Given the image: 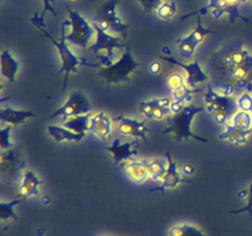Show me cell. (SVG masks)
<instances>
[{"instance_id":"6da1fadb","label":"cell","mask_w":252,"mask_h":236,"mask_svg":"<svg viewBox=\"0 0 252 236\" xmlns=\"http://www.w3.org/2000/svg\"><path fill=\"white\" fill-rule=\"evenodd\" d=\"M44 19H42L41 15L38 12L33 15L31 17V22L33 24V26L38 30V32H41L42 36H44L46 38H48L52 43L54 44V47L57 48V52L59 54V58L62 60V68L61 70L57 73V75L64 73V83L62 90L65 91L66 84H68V78L70 73H78V66L84 65V66H90V68H100V63H90V61H86L84 59L78 58L73 52L69 49V47L66 46V39H65V31L69 30V26H70V20H65V21L62 24V31H61V38L59 41L57 38H54L48 31H47L46 26H44Z\"/></svg>"},{"instance_id":"7a4b0ae2","label":"cell","mask_w":252,"mask_h":236,"mask_svg":"<svg viewBox=\"0 0 252 236\" xmlns=\"http://www.w3.org/2000/svg\"><path fill=\"white\" fill-rule=\"evenodd\" d=\"M203 111H206V107H197V106L189 103L179 113H175L172 117L166 118L167 128L162 133L164 134H172L176 142L194 139L202 143H208L207 138L196 135L191 130V124L194 116L203 112Z\"/></svg>"},{"instance_id":"3957f363","label":"cell","mask_w":252,"mask_h":236,"mask_svg":"<svg viewBox=\"0 0 252 236\" xmlns=\"http://www.w3.org/2000/svg\"><path fill=\"white\" fill-rule=\"evenodd\" d=\"M93 26L96 31V38L95 42L90 44L89 51L95 54L101 66L111 65L115 63L116 58H117L115 53L116 49L128 48L127 43L123 38L112 36L111 33L106 32L96 22H94Z\"/></svg>"},{"instance_id":"277c9868","label":"cell","mask_w":252,"mask_h":236,"mask_svg":"<svg viewBox=\"0 0 252 236\" xmlns=\"http://www.w3.org/2000/svg\"><path fill=\"white\" fill-rule=\"evenodd\" d=\"M140 66L132 56L129 48H126L120 59L108 66H100L97 70V75L102 78L108 85H118V84L127 83L129 81L130 75Z\"/></svg>"},{"instance_id":"5b68a950","label":"cell","mask_w":252,"mask_h":236,"mask_svg":"<svg viewBox=\"0 0 252 236\" xmlns=\"http://www.w3.org/2000/svg\"><path fill=\"white\" fill-rule=\"evenodd\" d=\"M26 160L21 145H14L6 150H1L0 154V176L2 182L11 184L21 181L22 175L26 171Z\"/></svg>"},{"instance_id":"8992f818","label":"cell","mask_w":252,"mask_h":236,"mask_svg":"<svg viewBox=\"0 0 252 236\" xmlns=\"http://www.w3.org/2000/svg\"><path fill=\"white\" fill-rule=\"evenodd\" d=\"M65 9L68 11L69 20H70V32L65 36L66 42L83 49L89 48L90 42L93 41L94 36L96 34L95 29L78 11L71 10L68 5H65Z\"/></svg>"},{"instance_id":"52a82bcc","label":"cell","mask_w":252,"mask_h":236,"mask_svg":"<svg viewBox=\"0 0 252 236\" xmlns=\"http://www.w3.org/2000/svg\"><path fill=\"white\" fill-rule=\"evenodd\" d=\"M117 4L118 0H107L98 10L96 24L108 33L112 32V33L122 36L123 39H127L129 25L125 24L117 15V10H116Z\"/></svg>"},{"instance_id":"ba28073f","label":"cell","mask_w":252,"mask_h":236,"mask_svg":"<svg viewBox=\"0 0 252 236\" xmlns=\"http://www.w3.org/2000/svg\"><path fill=\"white\" fill-rule=\"evenodd\" d=\"M93 110L91 102L89 101L88 96L80 90L73 91L69 95L68 100L65 101L62 107L57 108L51 116L49 119H54L57 117H63V118H71L76 117V116H83L90 113Z\"/></svg>"},{"instance_id":"9c48e42d","label":"cell","mask_w":252,"mask_h":236,"mask_svg":"<svg viewBox=\"0 0 252 236\" xmlns=\"http://www.w3.org/2000/svg\"><path fill=\"white\" fill-rule=\"evenodd\" d=\"M204 107L211 115L214 113H225L229 117H233L239 111L236 98L233 96H225L217 92L212 84L207 85V92L204 95Z\"/></svg>"},{"instance_id":"30bf717a","label":"cell","mask_w":252,"mask_h":236,"mask_svg":"<svg viewBox=\"0 0 252 236\" xmlns=\"http://www.w3.org/2000/svg\"><path fill=\"white\" fill-rule=\"evenodd\" d=\"M239 7H240V5L236 4V2H228L225 0H209V2L206 6L201 7L199 10L191 12L189 15H185V16L181 17V20L193 16V15H204L208 10H211V14L214 19H220L224 15H228L230 22L235 21V19H241L243 21L249 22V19H246V17H244L240 14Z\"/></svg>"},{"instance_id":"8fae6325","label":"cell","mask_w":252,"mask_h":236,"mask_svg":"<svg viewBox=\"0 0 252 236\" xmlns=\"http://www.w3.org/2000/svg\"><path fill=\"white\" fill-rule=\"evenodd\" d=\"M214 32L216 31L213 29H211V27H204L202 25L201 17H197V24L193 31L189 34H187V36L179 38L176 41V46L179 48V52L182 58L191 59L193 57L194 52H196L197 47L203 42L204 37L211 33H214Z\"/></svg>"},{"instance_id":"7c38bea8","label":"cell","mask_w":252,"mask_h":236,"mask_svg":"<svg viewBox=\"0 0 252 236\" xmlns=\"http://www.w3.org/2000/svg\"><path fill=\"white\" fill-rule=\"evenodd\" d=\"M171 98L159 97L143 101L139 103V110L147 120H162L171 115Z\"/></svg>"},{"instance_id":"4fadbf2b","label":"cell","mask_w":252,"mask_h":236,"mask_svg":"<svg viewBox=\"0 0 252 236\" xmlns=\"http://www.w3.org/2000/svg\"><path fill=\"white\" fill-rule=\"evenodd\" d=\"M113 122L117 123L118 132L125 137H133L140 138L144 142H148L147 134L152 130L147 127V119L140 122V120L134 119V118L126 117V116L120 115L116 118H113Z\"/></svg>"},{"instance_id":"5bb4252c","label":"cell","mask_w":252,"mask_h":236,"mask_svg":"<svg viewBox=\"0 0 252 236\" xmlns=\"http://www.w3.org/2000/svg\"><path fill=\"white\" fill-rule=\"evenodd\" d=\"M166 159L169 162V166H167L166 172L162 176V178L160 179V184L157 188H153L152 192H160L161 194H165L166 189H172L179 187L180 183H191V179L182 178L181 174L179 171V167L177 164L174 161L171 156V152H166Z\"/></svg>"},{"instance_id":"9a60e30c","label":"cell","mask_w":252,"mask_h":236,"mask_svg":"<svg viewBox=\"0 0 252 236\" xmlns=\"http://www.w3.org/2000/svg\"><path fill=\"white\" fill-rule=\"evenodd\" d=\"M160 58L164 61L170 64H174V65L180 66V68L184 69L187 73V85L192 88H196L197 85L201 83H207L208 81V75L202 70L201 65H199L198 61H193V63L189 64H184L181 61L176 60L175 58H172L171 56H160Z\"/></svg>"},{"instance_id":"2e32d148","label":"cell","mask_w":252,"mask_h":236,"mask_svg":"<svg viewBox=\"0 0 252 236\" xmlns=\"http://www.w3.org/2000/svg\"><path fill=\"white\" fill-rule=\"evenodd\" d=\"M138 147L139 144H138L137 139L127 143H122L120 139H115L110 147L106 148V150L112 154L113 164L115 166H117L125 161H130L133 160V157L137 156Z\"/></svg>"},{"instance_id":"e0dca14e","label":"cell","mask_w":252,"mask_h":236,"mask_svg":"<svg viewBox=\"0 0 252 236\" xmlns=\"http://www.w3.org/2000/svg\"><path fill=\"white\" fill-rule=\"evenodd\" d=\"M89 133L101 140H107L112 133V119L105 112H98L91 116Z\"/></svg>"},{"instance_id":"ac0fdd59","label":"cell","mask_w":252,"mask_h":236,"mask_svg":"<svg viewBox=\"0 0 252 236\" xmlns=\"http://www.w3.org/2000/svg\"><path fill=\"white\" fill-rule=\"evenodd\" d=\"M42 184V179L31 170H26L22 175L19 186V197L22 199L32 198L39 194V187Z\"/></svg>"},{"instance_id":"d6986e66","label":"cell","mask_w":252,"mask_h":236,"mask_svg":"<svg viewBox=\"0 0 252 236\" xmlns=\"http://www.w3.org/2000/svg\"><path fill=\"white\" fill-rule=\"evenodd\" d=\"M149 160H130L125 166L126 175L128 178L135 184H142L149 178V170H148Z\"/></svg>"},{"instance_id":"ffe728a7","label":"cell","mask_w":252,"mask_h":236,"mask_svg":"<svg viewBox=\"0 0 252 236\" xmlns=\"http://www.w3.org/2000/svg\"><path fill=\"white\" fill-rule=\"evenodd\" d=\"M19 69L20 61L14 58L9 49H2L1 53H0V71H1L2 78L6 79L10 84L15 83Z\"/></svg>"},{"instance_id":"44dd1931","label":"cell","mask_w":252,"mask_h":236,"mask_svg":"<svg viewBox=\"0 0 252 236\" xmlns=\"http://www.w3.org/2000/svg\"><path fill=\"white\" fill-rule=\"evenodd\" d=\"M252 134V130H244L235 127L230 122L225 125V129L218 135L219 140H225L233 145H245L249 137Z\"/></svg>"},{"instance_id":"7402d4cb","label":"cell","mask_w":252,"mask_h":236,"mask_svg":"<svg viewBox=\"0 0 252 236\" xmlns=\"http://www.w3.org/2000/svg\"><path fill=\"white\" fill-rule=\"evenodd\" d=\"M36 113L32 111L26 110H14L11 107H5L0 110V120L1 123H7L11 125H20L24 124L25 122L33 118Z\"/></svg>"},{"instance_id":"603a6c76","label":"cell","mask_w":252,"mask_h":236,"mask_svg":"<svg viewBox=\"0 0 252 236\" xmlns=\"http://www.w3.org/2000/svg\"><path fill=\"white\" fill-rule=\"evenodd\" d=\"M47 133L56 140L57 143H64V142H73L78 143L83 140L85 135L79 134V133L73 132V130L68 129L65 127H59V125L49 124L47 125Z\"/></svg>"},{"instance_id":"cb8c5ba5","label":"cell","mask_w":252,"mask_h":236,"mask_svg":"<svg viewBox=\"0 0 252 236\" xmlns=\"http://www.w3.org/2000/svg\"><path fill=\"white\" fill-rule=\"evenodd\" d=\"M90 116L83 115L76 116V117L68 118L63 122V127L73 130V132L79 133V134L85 135L86 132H89V124H90Z\"/></svg>"},{"instance_id":"d4e9b609","label":"cell","mask_w":252,"mask_h":236,"mask_svg":"<svg viewBox=\"0 0 252 236\" xmlns=\"http://www.w3.org/2000/svg\"><path fill=\"white\" fill-rule=\"evenodd\" d=\"M169 162L167 159H154L148 161V170H149V178L153 182H158L162 178L166 172Z\"/></svg>"},{"instance_id":"484cf974","label":"cell","mask_w":252,"mask_h":236,"mask_svg":"<svg viewBox=\"0 0 252 236\" xmlns=\"http://www.w3.org/2000/svg\"><path fill=\"white\" fill-rule=\"evenodd\" d=\"M169 236H207L201 229L197 226L191 225V224H180V225H174L167 231Z\"/></svg>"},{"instance_id":"4316f807","label":"cell","mask_w":252,"mask_h":236,"mask_svg":"<svg viewBox=\"0 0 252 236\" xmlns=\"http://www.w3.org/2000/svg\"><path fill=\"white\" fill-rule=\"evenodd\" d=\"M198 92H201V88H192L186 84V85L181 86V88H176V90H172L171 98L172 101H176V102H182L185 105H189L192 101V95Z\"/></svg>"},{"instance_id":"83f0119b","label":"cell","mask_w":252,"mask_h":236,"mask_svg":"<svg viewBox=\"0 0 252 236\" xmlns=\"http://www.w3.org/2000/svg\"><path fill=\"white\" fill-rule=\"evenodd\" d=\"M22 198H17L14 199L11 202H0V220L1 221H6V220H15L17 221V215L15 214L14 208L15 206L21 203Z\"/></svg>"},{"instance_id":"f1b7e54d","label":"cell","mask_w":252,"mask_h":236,"mask_svg":"<svg viewBox=\"0 0 252 236\" xmlns=\"http://www.w3.org/2000/svg\"><path fill=\"white\" fill-rule=\"evenodd\" d=\"M177 6L174 1H162L159 6L155 9V14L162 21L171 20L176 15Z\"/></svg>"},{"instance_id":"f546056e","label":"cell","mask_w":252,"mask_h":236,"mask_svg":"<svg viewBox=\"0 0 252 236\" xmlns=\"http://www.w3.org/2000/svg\"><path fill=\"white\" fill-rule=\"evenodd\" d=\"M230 123L235 127L244 130H252V115L251 113L238 111L235 115L231 117Z\"/></svg>"},{"instance_id":"4dcf8cb0","label":"cell","mask_w":252,"mask_h":236,"mask_svg":"<svg viewBox=\"0 0 252 236\" xmlns=\"http://www.w3.org/2000/svg\"><path fill=\"white\" fill-rule=\"evenodd\" d=\"M236 103H238L239 111H244V112L251 113L252 115V92L244 91L241 95L238 96Z\"/></svg>"},{"instance_id":"1f68e13d","label":"cell","mask_w":252,"mask_h":236,"mask_svg":"<svg viewBox=\"0 0 252 236\" xmlns=\"http://www.w3.org/2000/svg\"><path fill=\"white\" fill-rule=\"evenodd\" d=\"M12 127L11 124H9L7 127H4L2 129H0V147L1 150L10 149V148L14 147V143L10 139V134H11Z\"/></svg>"},{"instance_id":"d6a6232c","label":"cell","mask_w":252,"mask_h":236,"mask_svg":"<svg viewBox=\"0 0 252 236\" xmlns=\"http://www.w3.org/2000/svg\"><path fill=\"white\" fill-rule=\"evenodd\" d=\"M166 84H167V88L172 91V90H176V88H181V86L186 85L187 81L185 80V78L181 75V74L172 73L171 75H169V78H167Z\"/></svg>"},{"instance_id":"836d02e7","label":"cell","mask_w":252,"mask_h":236,"mask_svg":"<svg viewBox=\"0 0 252 236\" xmlns=\"http://www.w3.org/2000/svg\"><path fill=\"white\" fill-rule=\"evenodd\" d=\"M240 213H248L250 219L252 220V183L249 186V194H248V203L245 206L236 210H231L230 214H240Z\"/></svg>"},{"instance_id":"e575fe53","label":"cell","mask_w":252,"mask_h":236,"mask_svg":"<svg viewBox=\"0 0 252 236\" xmlns=\"http://www.w3.org/2000/svg\"><path fill=\"white\" fill-rule=\"evenodd\" d=\"M137 1L139 2L145 12H152L161 4L162 0H137Z\"/></svg>"},{"instance_id":"d590c367","label":"cell","mask_w":252,"mask_h":236,"mask_svg":"<svg viewBox=\"0 0 252 236\" xmlns=\"http://www.w3.org/2000/svg\"><path fill=\"white\" fill-rule=\"evenodd\" d=\"M42 2H43V10H42V14H41L42 19H44V15H46V12H48V11L52 12V14L56 16L57 12L53 7L54 0H42Z\"/></svg>"},{"instance_id":"8d00e7d4","label":"cell","mask_w":252,"mask_h":236,"mask_svg":"<svg viewBox=\"0 0 252 236\" xmlns=\"http://www.w3.org/2000/svg\"><path fill=\"white\" fill-rule=\"evenodd\" d=\"M148 71H149L152 75H159V74L162 71L161 64H160L158 60H153L152 63L148 65Z\"/></svg>"},{"instance_id":"74e56055","label":"cell","mask_w":252,"mask_h":236,"mask_svg":"<svg viewBox=\"0 0 252 236\" xmlns=\"http://www.w3.org/2000/svg\"><path fill=\"white\" fill-rule=\"evenodd\" d=\"M181 172L187 177L193 176V175L196 174V167L191 164H184L181 166Z\"/></svg>"},{"instance_id":"f35d334b","label":"cell","mask_w":252,"mask_h":236,"mask_svg":"<svg viewBox=\"0 0 252 236\" xmlns=\"http://www.w3.org/2000/svg\"><path fill=\"white\" fill-rule=\"evenodd\" d=\"M185 103L182 102H176V101H171V105H170V108H171V112L172 115H175V113H179L180 111L182 110V108L185 107Z\"/></svg>"},{"instance_id":"ab89813d","label":"cell","mask_w":252,"mask_h":236,"mask_svg":"<svg viewBox=\"0 0 252 236\" xmlns=\"http://www.w3.org/2000/svg\"><path fill=\"white\" fill-rule=\"evenodd\" d=\"M39 203H41V206H48V204L51 203V198H49L48 196L41 197V198H39Z\"/></svg>"},{"instance_id":"60d3db41","label":"cell","mask_w":252,"mask_h":236,"mask_svg":"<svg viewBox=\"0 0 252 236\" xmlns=\"http://www.w3.org/2000/svg\"><path fill=\"white\" fill-rule=\"evenodd\" d=\"M248 194H249V189H244V191H241V192H239L238 193V197L240 199H243V198H248Z\"/></svg>"},{"instance_id":"b9f144b4","label":"cell","mask_w":252,"mask_h":236,"mask_svg":"<svg viewBox=\"0 0 252 236\" xmlns=\"http://www.w3.org/2000/svg\"><path fill=\"white\" fill-rule=\"evenodd\" d=\"M161 53L162 56H171V51H170L169 47H162Z\"/></svg>"},{"instance_id":"7bdbcfd3","label":"cell","mask_w":252,"mask_h":236,"mask_svg":"<svg viewBox=\"0 0 252 236\" xmlns=\"http://www.w3.org/2000/svg\"><path fill=\"white\" fill-rule=\"evenodd\" d=\"M44 233H46V229H43V228L37 229V230H36V235H37V236H42Z\"/></svg>"},{"instance_id":"ee69618b","label":"cell","mask_w":252,"mask_h":236,"mask_svg":"<svg viewBox=\"0 0 252 236\" xmlns=\"http://www.w3.org/2000/svg\"><path fill=\"white\" fill-rule=\"evenodd\" d=\"M225 1H228V2H236V1H238V0H225Z\"/></svg>"},{"instance_id":"f6af8a7d","label":"cell","mask_w":252,"mask_h":236,"mask_svg":"<svg viewBox=\"0 0 252 236\" xmlns=\"http://www.w3.org/2000/svg\"><path fill=\"white\" fill-rule=\"evenodd\" d=\"M70 1H75V0H70Z\"/></svg>"},{"instance_id":"bcb514c9","label":"cell","mask_w":252,"mask_h":236,"mask_svg":"<svg viewBox=\"0 0 252 236\" xmlns=\"http://www.w3.org/2000/svg\"><path fill=\"white\" fill-rule=\"evenodd\" d=\"M251 1H252V0H251Z\"/></svg>"}]
</instances>
